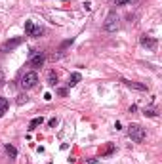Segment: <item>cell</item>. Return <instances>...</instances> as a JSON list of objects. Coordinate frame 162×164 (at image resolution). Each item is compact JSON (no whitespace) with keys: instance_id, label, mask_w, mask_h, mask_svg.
Instances as JSON below:
<instances>
[{"instance_id":"16","label":"cell","mask_w":162,"mask_h":164,"mask_svg":"<svg viewBox=\"0 0 162 164\" xmlns=\"http://www.w3.org/2000/svg\"><path fill=\"white\" fill-rule=\"evenodd\" d=\"M114 2V6H124V4H132V2H135V0H113Z\"/></svg>"},{"instance_id":"10","label":"cell","mask_w":162,"mask_h":164,"mask_svg":"<svg viewBox=\"0 0 162 164\" xmlns=\"http://www.w3.org/2000/svg\"><path fill=\"white\" fill-rule=\"evenodd\" d=\"M80 78H82L80 73H73V74H71V78H69V86H71V88H73V86H77V84L80 82Z\"/></svg>"},{"instance_id":"6","label":"cell","mask_w":162,"mask_h":164,"mask_svg":"<svg viewBox=\"0 0 162 164\" xmlns=\"http://www.w3.org/2000/svg\"><path fill=\"white\" fill-rule=\"evenodd\" d=\"M139 42H141V46L143 48H149V50H155L156 48V38H153V36H147V35H141L139 36Z\"/></svg>"},{"instance_id":"22","label":"cell","mask_w":162,"mask_h":164,"mask_svg":"<svg viewBox=\"0 0 162 164\" xmlns=\"http://www.w3.org/2000/svg\"><path fill=\"white\" fill-rule=\"evenodd\" d=\"M61 2H67V0H61Z\"/></svg>"},{"instance_id":"4","label":"cell","mask_w":162,"mask_h":164,"mask_svg":"<svg viewBox=\"0 0 162 164\" xmlns=\"http://www.w3.org/2000/svg\"><path fill=\"white\" fill-rule=\"evenodd\" d=\"M103 29H105L107 32H114V31L118 29V15H116L114 12H111L109 15H107L105 23H103Z\"/></svg>"},{"instance_id":"1","label":"cell","mask_w":162,"mask_h":164,"mask_svg":"<svg viewBox=\"0 0 162 164\" xmlns=\"http://www.w3.org/2000/svg\"><path fill=\"white\" fill-rule=\"evenodd\" d=\"M128 136L132 141H135V143H141V141L145 139V128L143 126H139V124H130L128 126Z\"/></svg>"},{"instance_id":"17","label":"cell","mask_w":162,"mask_h":164,"mask_svg":"<svg viewBox=\"0 0 162 164\" xmlns=\"http://www.w3.org/2000/svg\"><path fill=\"white\" fill-rule=\"evenodd\" d=\"M73 42H74V40H73V38H71V40H65V42H63V44H61V46H59V52H63V50H65V48H69V46H71V44H73Z\"/></svg>"},{"instance_id":"19","label":"cell","mask_w":162,"mask_h":164,"mask_svg":"<svg viewBox=\"0 0 162 164\" xmlns=\"http://www.w3.org/2000/svg\"><path fill=\"white\" fill-rule=\"evenodd\" d=\"M84 10H86V12H92V4L90 2H84Z\"/></svg>"},{"instance_id":"11","label":"cell","mask_w":162,"mask_h":164,"mask_svg":"<svg viewBox=\"0 0 162 164\" xmlns=\"http://www.w3.org/2000/svg\"><path fill=\"white\" fill-rule=\"evenodd\" d=\"M4 149H6V153L10 155V158H15V157H17V149H15L12 143H6V147H4Z\"/></svg>"},{"instance_id":"3","label":"cell","mask_w":162,"mask_h":164,"mask_svg":"<svg viewBox=\"0 0 162 164\" xmlns=\"http://www.w3.org/2000/svg\"><path fill=\"white\" fill-rule=\"evenodd\" d=\"M44 61H46L44 52H38V50H32V52H31V57H29V65H31V67L38 69V67H42V65H44Z\"/></svg>"},{"instance_id":"20","label":"cell","mask_w":162,"mask_h":164,"mask_svg":"<svg viewBox=\"0 0 162 164\" xmlns=\"http://www.w3.org/2000/svg\"><path fill=\"white\" fill-rule=\"evenodd\" d=\"M48 124H50L52 128H53V126H57V118H50V122H48Z\"/></svg>"},{"instance_id":"5","label":"cell","mask_w":162,"mask_h":164,"mask_svg":"<svg viewBox=\"0 0 162 164\" xmlns=\"http://www.w3.org/2000/svg\"><path fill=\"white\" fill-rule=\"evenodd\" d=\"M21 42H23V36H15V38H10V40H6L4 44H2V48H0V52H4V53H8V52H12V50H15Z\"/></svg>"},{"instance_id":"12","label":"cell","mask_w":162,"mask_h":164,"mask_svg":"<svg viewBox=\"0 0 162 164\" xmlns=\"http://www.w3.org/2000/svg\"><path fill=\"white\" fill-rule=\"evenodd\" d=\"M8 111V99L6 97H0V116H4Z\"/></svg>"},{"instance_id":"14","label":"cell","mask_w":162,"mask_h":164,"mask_svg":"<svg viewBox=\"0 0 162 164\" xmlns=\"http://www.w3.org/2000/svg\"><path fill=\"white\" fill-rule=\"evenodd\" d=\"M143 115H145V116H153V118H155V116H158V113L155 111V109H145Z\"/></svg>"},{"instance_id":"21","label":"cell","mask_w":162,"mask_h":164,"mask_svg":"<svg viewBox=\"0 0 162 164\" xmlns=\"http://www.w3.org/2000/svg\"><path fill=\"white\" fill-rule=\"evenodd\" d=\"M4 80H6V76H4V73H2V71H0V82H4Z\"/></svg>"},{"instance_id":"2","label":"cell","mask_w":162,"mask_h":164,"mask_svg":"<svg viewBox=\"0 0 162 164\" xmlns=\"http://www.w3.org/2000/svg\"><path fill=\"white\" fill-rule=\"evenodd\" d=\"M36 82H38V74L35 71H29V73H25L23 76H21V88H23V90L35 88Z\"/></svg>"},{"instance_id":"15","label":"cell","mask_w":162,"mask_h":164,"mask_svg":"<svg viewBox=\"0 0 162 164\" xmlns=\"http://www.w3.org/2000/svg\"><path fill=\"white\" fill-rule=\"evenodd\" d=\"M40 35H44V29H42V27H36V29H35V32H32L31 36H32V38H38Z\"/></svg>"},{"instance_id":"18","label":"cell","mask_w":162,"mask_h":164,"mask_svg":"<svg viewBox=\"0 0 162 164\" xmlns=\"http://www.w3.org/2000/svg\"><path fill=\"white\" fill-rule=\"evenodd\" d=\"M27 99H29L27 95H19V99H17V103H19V105H23V103H27Z\"/></svg>"},{"instance_id":"9","label":"cell","mask_w":162,"mask_h":164,"mask_svg":"<svg viewBox=\"0 0 162 164\" xmlns=\"http://www.w3.org/2000/svg\"><path fill=\"white\" fill-rule=\"evenodd\" d=\"M42 122H44V118H42V116H36V118H32V120H31V124H29V130H35V128L42 126Z\"/></svg>"},{"instance_id":"7","label":"cell","mask_w":162,"mask_h":164,"mask_svg":"<svg viewBox=\"0 0 162 164\" xmlns=\"http://www.w3.org/2000/svg\"><path fill=\"white\" fill-rule=\"evenodd\" d=\"M120 82H122V84H126L128 88H134V90H139V92H145V90H147V86H145V84H137V82H132V80H126V78H122Z\"/></svg>"},{"instance_id":"8","label":"cell","mask_w":162,"mask_h":164,"mask_svg":"<svg viewBox=\"0 0 162 164\" xmlns=\"http://www.w3.org/2000/svg\"><path fill=\"white\" fill-rule=\"evenodd\" d=\"M46 82H48V86H56V84H57V74H56V71H50V73H48Z\"/></svg>"},{"instance_id":"13","label":"cell","mask_w":162,"mask_h":164,"mask_svg":"<svg viewBox=\"0 0 162 164\" xmlns=\"http://www.w3.org/2000/svg\"><path fill=\"white\" fill-rule=\"evenodd\" d=\"M35 29H36V25L32 23V21H25V32H27L29 36L32 35V32H35Z\"/></svg>"}]
</instances>
